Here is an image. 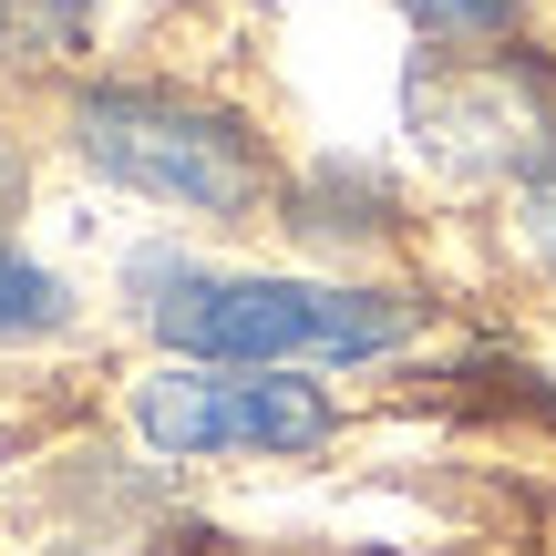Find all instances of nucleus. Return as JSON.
Here are the masks:
<instances>
[{
  "label": "nucleus",
  "instance_id": "f257e3e1",
  "mask_svg": "<svg viewBox=\"0 0 556 556\" xmlns=\"http://www.w3.org/2000/svg\"><path fill=\"white\" fill-rule=\"evenodd\" d=\"M144 319L197 361H238V371H278V361H371L413 330V309L381 289H319V278H206V268H135Z\"/></svg>",
  "mask_w": 556,
  "mask_h": 556
},
{
  "label": "nucleus",
  "instance_id": "f03ea898",
  "mask_svg": "<svg viewBox=\"0 0 556 556\" xmlns=\"http://www.w3.org/2000/svg\"><path fill=\"white\" fill-rule=\"evenodd\" d=\"M83 155L114 186H135L155 206H186V217H217V227L258 217V197H268V155L238 114L186 103V93H144V83L83 103Z\"/></svg>",
  "mask_w": 556,
  "mask_h": 556
},
{
  "label": "nucleus",
  "instance_id": "7ed1b4c3",
  "mask_svg": "<svg viewBox=\"0 0 556 556\" xmlns=\"http://www.w3.org/2000/svg\"><path fill=\"white\" fill-rule=\"evenodd\" d=\"M135 433L155 443V454H176V464L309 454V443H330V392H309V381H289V371H238V361H217V371H165V381L135 392Z\"/></svg>",
  "mask_w": 556,
  "mask_h": 556
},
{
  "label": "nucleus",
  "instance_id": "20e7f679",
  "mask_svg": "<svg viewBox=\"0 0 556 556\" xmlns=\"http://www.w3.org/2000/svg\"><path fill=\"white\" fill-rule=\"evenodd\" d=\"M422 124L433 144H454L464 165H526L546 155V103L526 93L516 73H443V93H422Z\"/></svg>",
  "mask_w": 556,
  "mask_h": 556
},
{
  "label": "nucleus",
  "instance_id": "39448f33",
  "mask_svg": "<svg viewBox=\"0 0 556 556\" xmlns=\"http://www.w3.org/2000/svg\"><path fill=\"white\" fill-rule=\"evenodd\" d=\"M62 319H73V289L52 268H31L21 248H0V340H41Z\"/></svg>",
  "mask_w": 556,
  "mask_h": 556
},
{
  "label": "nucleus",
  "instance_id": "423d86ee",
  "mask_svg": "<svg viewBox=\"0 0 556 556\" xmlns=\"http://www.w3.org/2000/svg\"><path fill=\"white\" fill-rule=\"evenodd\" d=\"M433 41H505L516 31V0H402Z\"/></svg>",
  "mask_w": 556,
  "mask_h": 556
},
{
  "label": "nucleus",
  "instance_id": "0eeeda50",
  "mask_svg": "<svg viewBox=\"0 0 556 556\" xmlns=\"http://www.w3.org/2000/svg\"><path fill=\"white\" fill-rule=\"evenodd\" d=\"M526 238H536V248H546V258H556V176L536 186V197H526Z\"/></svg>",
  "mask_w": 556,
  "mask_h": 556
},
{
  "label": "nucleus",
  "instance_id": "6e6552de",
  "mask_svg": "<svg viewBox=\"0 0 556 556\" xmlns=\"http://www.w3.org/2000/svg\"><path fill=\"white\" fill-rule=\"evenodd\" d=\"M0 11H11V0H0Z\"/></svg>",
  "mask_w": 556,
  "mask_h": 556
}]
</instances>
